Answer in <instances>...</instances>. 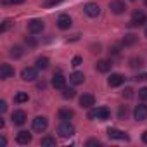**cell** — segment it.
Returning <instances> with one entry per match:
<instances>
[{
  "label": "cell",
  "instance_id": "cell-1",
  "mask_svg": "<svg viewBox=\"0 0 147 147\" xmlns=\"http://www.w3.org/2000/svg\"><path fill=\"white\" fill-rule=\"evenodd\" d=\"M109 116H111V111L107 109V107H97V109H92L90 113H88V119H100V121H106V119H109Z\"/></svg>",
  "mask_w": 147,
  "mask_h": 147
},
{
  "label": "cell",
  "instance_id": "cell-2",
  "mask_svg": "<svg viewBox=\"0 0 147 147\" xmlns=\"http://www.w3.org/2000/svg\"><path fill=\"white\" fill-rule=\"evenodd\" d=\"M57 133H59V137H62V138H69V137L75 135V126H73L69 121H62V123L57 126Z\"/></svg>",
  "mask_w": 147,
  "mask_h": 147
},
{
  "label": "cell",
  "instance_id": "cell-3",
  "mask_svg": "<svg viewBox=\"0 0 147 147\" xmlns=\"http://www.w3.org/2000/svg\"><path fill=\"white\" fill-rule=\"evenodd\" d=\"M21 78L24 82H35L38 78V67H24L21 71Z\"/></svg>",
  "mask_w": 147,
  "mask_h": 147
},
{
  "label": "cell",
  "instance_id": "cell-4",
  "mask_svg": "<svg viewBox=\"0 0 147 147\" xmlns=\"http://www.w3.org/2000/svg\"><path fill=\"white\" fill-rule=\"evenodd\" d=\"M43 28H45V23H43L42 19H31V21H28V31L33 33V35L42 33Z\"/></svg>",
  "mask_w": 147,
  "mask_h": 147
},
{
  "label": "cell",
  "instance_id": "cell-5",
  "mask_svg": "<svg viewBox=\"0 0 147 147\" xmlns=\"http://www.w3.org/2000/svg\"><path fill=\"white\" fill-rule=\"evenodd\" d=\"M47 126H49V121H47L45 116H36V118L33 119V130H35V131L42 133V131L47 130Z\"/></svg>",
  "mask_w": 147,
  "mask_h": 147
},
{
  "label": "cell",
  "instance_id": "cell-6",
  "mask_svg": "<svg viewBox=\"0 0 147 147\" xmlns=\"http://www.w3.org/2000/svg\"><path fill=\"white\" fill-rule=\"evenodd\" d=\"M147 21V16L142 12V11H135L131 14V19H130V26H140Z\"/></svg>",
  "mask_w": 147,
  "mask_h": 147
},
{
  "label": "cell",
  "instance_id": "cell-7",
  "mask_svg": "<svg viewBox=\"0 0 147 147\" xmlns=\"http://www.w3.org/2000/svg\"><path fill=\"white\" fill-rule=\"evenodd\" d=\"M133 118L137 121H145L147 119V106L145 104H138L135 109H133Z\"/></svg>",
  "mask_w": 147,
  "mask_h": 147
},
{
  "label": "cell",
  "instance_id": "cell-8",
  "mask_svg": "<svg viewBox=\"0 0 147 147\" xmlns=\"http://www.w3.org/2000/svg\"><path fill=\"white\" fill-rule=\"evenodd\" d=\"M109 9H111V12H114V14H123V12L126 11V5H125L123 0H113V2L109 4Z\"/></svg>",
  "mask_w": 147,
  "mask_h": 147
},
{
  "label": "cell",
  "instance_id": "cell-9",
  "mask_svg": "<svg viewBox=\"0 0 147 147\" xmlns=\"http://www.w3.org/2000/svg\"><path fill=\"white\" fill-rule=\"evenodd\" d=\"M83 11H85V14H87L88 18H97V16L100 14V7H99L97 4H94V2H88Z\"/></svg>",
  "mask_w": 147,
  "mask_h": 147
},
{
  "label": "cell",
  "instance_id": "cell-10",
  "mask_svg": "<svg viewBox=\"0 0 147 147\" xmlns=\"http://www.w3.org/2000/svg\"><path fill=\"white\" fill-rule=\"evenodd\" d=\"M107 137H109V138H114V140H128V138H130L125 131H121V130H118V128H109V130H107Z\"/></svg>",
  "mask_w": 147,
  "mask_h": 147
},
{
  "label": "cell",
  "instance_id": "cell-11",
  "mask_svg": "<svg viewBox=\"0 0 147 147\" xmlns=\"http://www.w3.org/2000/svg\"><path fill=\"white\" fill-rule=\"evenodd\" d=\"M52 87L54 88H59V90H62L66 87V78H64L62 73H55V75L52 76Z\"/></svg>",
  "mask_w": 147,
  "mask_h": 147
},
{
  "label": "cell",
  "instance_id": "cell-12",
  "mask_svg": "<svg viewBox=\"0 0 147 147\" xmlns=\"http://www.w3.org/2000/svg\"><path fill=\"white\" fill-rule=\"evenodd\" d=\"M11 76H14V67H12L11 64L4 62L2 66H0V78H2V80H7V78H11Z\"/></svg>",
  "mask_w": 147,
  "mask_h": 147
},
{
  "label": "cell",
  "instance_id": "cell-13",
  "mask_svg": "<svg viewBox=\"0 0 147 147\" xmlns=\"http://www.w3.org/2000/svg\"><path fill=\"white\" fill-rule=\"evenodd\" d=\"M107 83H109V87H111V88H116V87H119V85H123V83H125V76H123V75H118V73H114V75H111V76H109Z\"/></svg>",
  "mask_w": 147,
  "mask_h": 147
},
{
  "label": "cell",
  "instance_id": "cell-14",
  "mask_svg": "<svg viewBox=\"0 0 147 147\" xmlns=\"http://www.w3.org/2000/svg\"><path fill=\"white\" fill-rule=\"evenodd\" d=\"M71 24H73V21H71V18H69L67 14H61V16L57 18V26H59L61 30H69Z\"/></svg>",
  "mask_w": 147,
  "mask_h": 147
},
{
  "label": "cell",
  "instance_id": "cell-15",
  "mask_svg": "<svg viewBox=\"0 0 147 147\" xmlns=\"http://www.w3.org/2000/svg\"><path fill=\"white\" fill-rule=\"evenodd\" d=\"M16 142L21 144V145H28V144L31 142V133L26 131V130H21V131L18 133V137H16Z\"/></svg>",
  "mask_w": 147,
  "mask_h": 147
},
{
  "label": "cell",
  "instance_id": "cell-16",
  "mask_svg": "<svg viewBox=\"0 0 147 147\" xmlns=\"http://www.w3.org/2000/svg\"><path fill=\"white\" fill-rule=\"evenodd\" d=\"M94 104H95V97L92 94H83L80 97V106L82 107H92Z\"/></svg>",
  "mask_w": 147,
  "mask_h": 147
},
{
  "label": "cell",
  "instance_id": "cell-17",
  "mask_svg": "<svg viewBox=\"0 0 147 147\" xmlns=\"http://www.w3.org/2000/svg\"><path fill=\"white\" fill-rule=\"evenodd\" d=\"M12 123L14 125H24L26 123V113L24 111H14L12 113Z\"/></svg>",
  "mask_w": 147,
  "mask_h": 147
},
{
  "label": "cell",
  "instance_id": "cell-18",
  "mask_svg": "<svg viewBox=\"0 0 147 147\" xmlns=\"http://www.w3.org/2000/svg\"><path fill=\"white\" fill-rule=\"evenodd\" d=\"M69 82L73 85H82L85 82V75L80 73V71H75V73H71V75H69Z\"/></svg>",
  "mask_w": 147,
  "mask_h": 147
},
{
  "label": "cell",
  "instance_id": "cell-19",
  "mask_svg": "<svg viewBox=\"0 0 147 147\" xmlns=\"http://www.w3.org/2000/svg\"><path fill=\"white\" fill-rule=\"evenodd\" d=\"M111 66H113V62H111V61L102 59V61H99V62L95 64V69H97L99 73H107V71H111Z\"/></svg>",
  "mask_w": 147,
  "mask_h": 147
},
{
  "label": "cell",
  "instance_id": "cell-20",
  "mask_svg": "<svg viewBox=\"0 0 147 147\" xmlns=\"http://www.w3.org/2000/svg\"><path fill=\"white\" fill-rule=\"evenodd\" d=\"M73 116H75V113L71 109H61L59 111V119H62V121H69Z\"/></svg>",
  "mask_w": 147,
  "mask_h": 147
},
{
  "label": "cell",
  "instance_id": "cell-21",
  "mask_svg": "<svg viewBox=\"0 0 147 147\" xmlns=\"http://www.w3.org/2000/svg\"><path fill=\"white\" fill-rule=\"evenodd\" d=\"M135 42H137V35H133V33L125 35V38H123V45H125V47H130V45H133Z\"/></svg>",
  "mask_w": 147,
  "mask_h": 147
},
{
  "label": "cell",
  "instance_id": "cell-22",
  "mask_svg": "<svg viewBox=\"0 0 147 147\" xmlns=\"http://www.w3.org/2000/svg\"><path fill=\"white\" fill-rule=\"evenodd\" d=\"M40 144H42V147H55V138L54 137H43Z\"/></svg>",
  "mask_w": 147,
  "mask_h": 147
},
{
  "label": "cell",
  "instance_id": "cell-23",
  "mask_svg": "<svg viewBox=\"0 0 147 147\" xmlns=\"http://www.w3.org/2000/svg\"><path fill=\"white\" fill-rule=\"evenodd\" d=\"M36 67L42 69V71L47 69V67H49V59H47V57H38V59H36Z\"/></svg>",
  "mask_w": 147,
  "mask_h": 147
},
{
  "label": "cell",
  "instance_id": "cell-24",
  "mask_svg": "<svg viewBox=\"0 0 147 147\" xmlns=\"http://www.w3.org/2000/svg\"><path fill=\"white\" fill-rule=\"evenodd\" d=\"M75 95H76V90L75 88H67V87L62 88V97L64 99H73Z\"/></svg>",
  "mask_w": 147,
  "mask_h": 147
},
{
  "label": "cell",
  "instance_id": "cell-25",
  "mask_svg": "<svg viewBox=\"0 0 147 147\" xmlns=\"http://www.w3.org/2000/svg\"><path fill=\"white\" fill-rule=\"evenodd\" d=\"M14 100H16L18 104L28 102V94H26V92H18V94H16V97H14Z\"/></svg>",
  "mask_w": 147,
  "mask_h": 147
},
{
  "label": "cell",
  "instance_id": "cell-26",
  "mask_svg": "<svg viewBox=\"0 0 147 147\" xmlns=\"http://www.w3.org/2000/svg\"><path fill=\"white\" fill-rule=\"evenodd\" d=\"M142 66H144V61H142L140 57H133V59H130V67L137 69V67H142Z\"/></svg>",
  "mask_w": 147,
  "mask_h": 147
},
{
  "label": "cell",
  "instance_id": "cell-27",
  "mask_svg": "<svg viewBox=\"0 0 147 147\" xmlns=\"http://www.w3.org/2000/svg\"><path fill=\"white\" fill-rule=\"evenodd\" d=\"M9 54H11L12 57H16V59H18V57H21V55H23V49L16 45V47H12V49H11V52H9Z\"/></svg>",
  "mask_w": 147,
  "mask_h": 147
},
{
  "label": "cell",
  "instance_id": "cell-28",
  "mask_svg": "<svg viewBox=\"0 0 147 147\" xmlns=\"http://www.w3.org/2000/svg\"><path fill=\"white\" fill-rule=\"evenodd\" d=\"M126 114H128V109H126V106H121V107H119V111H118V116H119V119H125V118H126Z\"/></svg>",
  "mask_w": 147,
  "mask_h": 147
},
{
  "label": "cell",
  "instance_id": "cell-29",
  "mask_svg": "<svg viewBox=\"0 0 147 147\" xmlns=\"http://www.w3.org/2000/svg\"><path fill=\"white\" fill-rule=\"evenodd\" d=\"M11 26H12V21H11V19H5V21H4V24H2V28H0V31H2V33H5V31L11 28Z\"/></svg>",
  "mask_w": 147,
  "mask_h": 147
},
{
  "label": "cell",
  "instance_id": "cell-30",
  "mask_svg": "<svg viewBox=\"0 0 147 147\" xmlns=\"http://www.w3.org/2000/svg\"><path fill=\"white\" fill-rule=\"evenodd\" d=\"M82 62H83V59L80 57V55H75V57H73V66H75V67H78V66H82Z\"/></svg>",
  "mask_w": 147,
  "mask_h": 147
},
{
  "label": "cell",
  "instance_id": "cell-31",
  "mask_svg": "<svg viewBox=\"0 0 147 147\" xmlns=\"http://www.w3.org/2000/svg\"><path fill=\"white\" fill-rule=\"evenodd\" d=\"M138 97H140L142 100H147V87H144V88L138 90Z\"/></svg>",
  "mask_w": 147,
  "mask_h": 147
},
{
  "label": "cell",
  "instance_id": "cell-32",
  "mask_svg": "<svg viewBox=\"0 0 147 147\" xmlns=\"http://www.w3.org/2000/svg\"><path fill=\"white\" fill-rule=\"evenodd\" d=\"M123 97L131 99V97H133V90H131V88H125V90H123Z\"/></svg>",
  "mask_w": 147,
  "mask_h": 147
},
{
  "label": "cell",
  "instance_id": "cell-33",
  "mask_svg": "<svg viewBox=\"0 0 147 147\" xmlns=\"http://www.w3.org/2000/svg\"><path fill=\"white\" fill-rule=\"evenodd\" d=\"M5 111H7V102L0 100V113H5Z\"/></svg>",
  "mask_w": 147,
  "mask_h": 147
},
{
  "label": "cell",
  "instance_id": "cell-34",
  "mask_svg": "<svg viewBox=\"0 0 147 147\" xmlns=\"http://www.w3.org/2000/svg\"><path fill=\"white\" fill-rule=\"evenodd\" d=\"M135 80H137V82H145V80H147V73H142V75H138Z\"/></svg>",
  "mask_w": 147,
  "mask_h": 147
},
{
  "label": "cell",
  "instance_id": "cell-35",
  "mask_svg": "<svg viewBox=\"0 0 147 147\" xmlns=\"http://www.w3.org/2000/svg\"><path fill=\"white\" fill-rule=\"evenodd\" d=\"M5 4H14V5H18V4H23L24 0H4Z\"/></svg>",
  "mask_w": 147,
  "mask_h": 147
},
{
  "label": "cell",
  "instance_id": "cell-36",
  "mask_svg": "<svg viewBox=\"0 0 147 147\" xmlns=\"http://www.w3.org/2000/svg\"><path fill=\"white\" fill-rule=\"evenodd\" d=\"M87 145H88V147H92V145H100V142L92 138V140H88V142H87Z\"/></svg>",
  "mask_w": 147,
  "mask_h": 147
},
{
  "label": "cell",
  "instance_id": "cell-37",
  "mask_svg": "<svg viewBox=\"0 0 147 147\" xmlns=\"http://www.w3.org/2000/svg\"><path fill=\"white\" fill-rule=\"evenodd\" d=\"M142 140H144V144H147V131L142 133Z\"/></svg>",
  "mask_w": 147,
  "mask_h": 147
},
{
  "label": "cell",
  "instance_id": "cell-38",
  "mask_svg": "<svg viewBox=\"0 0 147 147\" xmlns=\"http://www.w3.org/2000/svg\"><path fill=\"white\" fill-rule=\"evenodd\" d=\"M26 43H30V45H35V40H31V38H26Z\"/></svg>",
  "mask_w": 147,
  "mask_h": 147
},
{
  "label": "cell",
  "instance_id": "cell-39",
  "mask_svg": "<svg viewBox=\"0 0 147 147\" xmlns=\"http://www.w3.org/2000/svg\"><path fill=\"white\" fill-rule=\"evenodd\" d=\"M144 4H145V7H147V0H144Z\"/></svg>",
  "mask_w": 147,
  "mask_h": 147
},
{
  "label": "cell",
  "instance_id": "cell-40",
  "mask_svg": "<svg viewBox=\"0 0 147 147\" xmlns=\"http://www.w3.org/2000/svg\"><path fill=\"white\" fill-rule=\"evenodd\" d=\"M145 36H147V28H145Z\"/></svg>",
  "mask_w": 147,
  "mask_h": 147
},
{
  "label": "cell",
  "instance_id": "cell-41",
  "mask_svg": "<svg viewBox=\"0 0 147 147\" xmlns=\"http://www.w3.org/2000/svg\"><path fill=\"white\" fill-rule=\"evenodd\" d=\"M131 2H133V0H131Z\"/></svg>",
  "mask_w": 147,
  "mask_h": 147
}]
</instances>
